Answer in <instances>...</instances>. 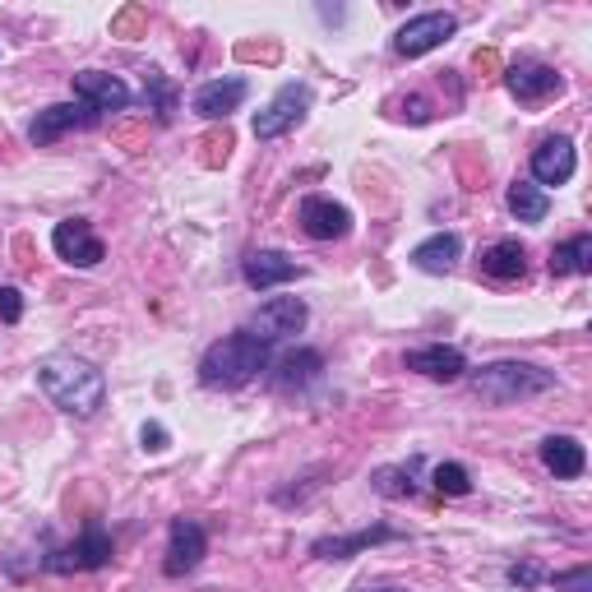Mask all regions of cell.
I'll return each instance as SVG.
<instances>
[{"label": "cell", "instance_id": "5bb4252c", "mask_svg": "<svg viewBox=\"0 0 592 592\" xmlns=\"http://www.w3.org/2000/svg\"><path fill=\"white\" fill-rule=\"evenodd\" d=\"M75 98L83 107H93V112H116V107L130 102V89H125V79L107 75V70H79L75 75Z\"/></svg>", "mask_w": 592, "mask_h": 592}, {"label": "cell", "instance_id": "8992f818", "mask_svg": "<svg viewBox=\"0 0 592 592\" xmlns=\"http://www.w3.org/2000/svg\"><path fill=\"white\" fill-rule=\"evenodd\" d=\"M454 29H458V19L449 14V10H431V14H416V19H407V24L399 29V37H393V52L399 56H426V52H435V47H445V42L454 37Z\"/></svg>", "mask_w": 592, "mask_h": 592}, {"label": "cell", "instance_id": "4316f807", "mask_svg": "<svg viewBox=\"0 0 592 592\" xmlns=\"http://www.w3.org/2000/svg\"><path fill=\"white\" fill-rule=\"evenodd\" d=\"M19 315H24V297H19L14 288H0V320L19 324Z\"/></svg>", "mask_w": 592, "mask_h": 592}, {"label": "cell", "instance_id": "8fae6325", "mask_svg": "<svg viewBox=\"0 0 592 592\" xmlns=\"http://www.w3.org/2000/svg\"><path fill=\"white\" fill-rule=\"evenodd\" d=\"M246 93H250V83L236 79V75H227V79L200 83V93L190 98V107H194V116H204V121H227L236 107L246 102Z\"/></svg>", "mask_w": 592, "mask_h": 592}, {"label": "cell", "instance_id": "6da1fadb", "mask_svg": "<svg viewBox=\"0 0 592 592\" xmlns=\"http://www.w3.org/2000/svg\"><path fill=\"white\" fill-rule=\"evenodd\" d=\"M37 384L42 393L70 416H98L107 403V380L93 361H83L75 353H56L47 361H37Z\"/></svg>", "mask_w": 592, "mask_h": 592}, {"label": "cell", "instance_id": "44dd1931", "mask_svg": "<svg viewBox=\"0 0 592 592\" xmlns=\"http://www.w3.org/2000/svg\"><path fill=\"white\" fill-rule=\"evenodd\" d=\"M320 370H324V357L305 347V353H292V357H282V361H278V370H273V389H282V393L305 389L311 380H320Z\"/></svg>", "mask_w": 592, "mask_h": 592}, {"label": "cell", "instance_id": "ac0fdd59", "mask_svg": "<svg viewBox=\"0 0 592 592\" xmlns=\"http://www.w3.org/2000/svg\"><path fill=\"white\" fill-rule=\"evenodd\" d=\"M541 463H546V472H556L560 481H574L588 468V454H583V445L574 440V435H546V440H541Z\"/></svg>", "mask_w": 592, "mask_h": 592}, {"label": "cell", "instance_id": "9a60e30c", "mask_svg": "<svg viewBox=\"0 0 592 592\" xmlns=\"http://www.w3.org/2000/svg\"><path fill=\"white\" fill-rule=\"evenodd\" d=\"M407 370H416V376H426V380H463V370H468V357L458 353V347H445V343H431V347H416V353H407Z\"/></svg>", "mask_w": 592, "mask_h": 592}, {"label": "cell", "instance_id": "5b68a950", "mask_svg": "<svg viewBox=\"0 0 592 592\" xmlns=\"http://www.w3.org/2000/svg\"><path fill=\"white\" fill-rule=\"evenodd\" d=\"M305 320H311V311H305L301 297H273V301H265V305L255 311V320H250L246 334L269 347V343H278V338L301 334Z\"/></svg>", "mask_w": 592, "mask_h": 592}, {"label": "cell", "instance_id": "9c48e42d", "mask_svg": "<svg viewBox=\"0 0 592 592\" xmlns=\"http://www.w3.org/2000/svg\"><path fill=\"white\" fill-rule=\"evenodd\" d=\"M204 551H209V537H204L200 523H194V518H177V523H171V533H167V560H163L167 579L190 574V569L204 560Z\"/></svg>", "mask_w": 592, "mask_h": 592}, {"label": "cell", "instance_id": "d4e9b609", "mask_svg": "<svg viewBox=\"0 0 592 592\" xmlns=\"http://www.w3.org/2000/svg\"><path fill=\"white\" fill-rule=\"evenodd\" d=\"M431 481H435V491H440V495H468L472 491V477H468L463 463H440Z\"/></svg>", "mask_w": 592, "mask_h": 592}, {"label": "cell", "instance_id": "30bf717a", "mask_svg": "<svg viewBox=\"0 0 592 592\" xmlns=\"http://www.w3.org/2000/svg\"><path fill=\"white\" fill-rule=\"evenodd\" d=\"M574 167H579L574 139L551 135L533 148V186H565L569 177H574Z\"/></svg>", "mask_w": 592, "mask_h": 592}, {"label": "cell", "instance_id": "2e32d148", "mask_svg": "<svg viewBox=\"0 0 592 592\" xmlns=\"http://www.w3.org/2000/svg\"><path fill=\"white\" fill-rule=\"evenodd\" d=\"M301 278V265L292 255H282V250H255L246 259V282L255 292H269V288H282V282H292Z\"/></svg>", "mask_w": 592, "mask_h": 592}, {"label": "cell", "instance_id": "e0dca14e", "mask_svg": "<svg viewBox=\"0 0 592 592\" xmlns=\"http://www.w3.org/2000/svg\"><path fill=\"white\" fill-rule=\"evenodd\" d=\"M83 121H93V107H83V102H56V107H47V112H37L29 139L33 144H52V139L65 135V130H75Z\"/></svg>", "mask_w": 592, "mask_h": 592}, {"label": "cell", "instance_id": "ba28073f", "mask_svg": "<svg viewBox=\"0 0 592 592\" xmlns=\"http://www.w3.org/2000/svg\"><path fill=\"white\" fill-rule=\"evenodd\" d=\"M297 217H301V232L315 236V241H343L347 232H353V213H347L338 200H328V194H305Z\"/></svg>", "mask_w": 592, "mask_h": 592}, {"label": "cell", "instance_id": "f1b7e54d", "mask_svg": "<svg viewBox=\"0 0 592 592\" xmlns=\"http://www.w3.org/2000/svg\"><path fill=\"white\" fill-rule=\"evenodd\" d=\"M139 440H144V449H148V454H163V449H167V431H163L158 422H144Z\"/></svg>", "mask_w": 592, "mask_h": 592}, {"label": "cell", "instance_id": "7a4b0ae2", "mask_svg": "<svg viewBox=\"0 0 592 592\" xmlns=\"http://www.w3.org/2000/svg\"><path fill=\"white\" fill-rule=\"evenodd\" d=\"M259 370H269V347L250 334H227L204 353L200 380L209 389H241V384H250Z\"/></svg>", "mask_w": 592, "mask_h": 592}, {"label": "cell", "instance_id": "484cf974", "mask_svg": "<svg viewBox=\"0 0 592 592\" xmlns=\"http://www.w3.org/2000/svg\"><path fill=\"white\" fill-rule=\"evenodd\" d=\"M556 588H560V592H592V569H588V565L565 569V574H556Z\"/></svg>", "mask_w": 592, "mask_h": 592}, {"label": "cell", "instance_id": "7402d4cb", "mask_svg": "<svg viewBox=\"0 0 592 592\" xmlns=\"http://www.w3.org/2000/svg\"><path fill=\"white\" fill-rule=\"evenodd\" d=\"M389 537H393V528H361V533H353V537H320L311 551H315L320 560H347V556H357V551H366V546L389 541Z\"/></svg>", "mask_w": 592, "mask_h": 592}, {"label": "cell", "instance_id": "f546056e", "mask_svg": "<svg viewBox=\"0 0 592 592\" xmlns=\"http://www.w3.org/2000/svg\"><path fill=\"white\" fill-rule=\"evenodd\" d=\"M403 116H407V121H431V107H426L422 98H407V102H403Z\"/></svg>", "mask_w": 592, "mask_h": 592}, {"label": "cell", "instance_id": "603a6c76", "mask_svg": "<svg viewBox=\"0 0 592 592\" xmlns=\"http://www.w3.org/2000/svg\"><path fill=\"white\" fill-rule=\"evenodd\" d=\"M592 269V236L579 232L574 241H565V246L551 250V273L556 278H569V273H588Z\"/></svg>", "mask_w": 592, "mask_h": 592}, {"label": "cell", "instance_id": "d6986e66", "mask_svg": "<svg viewBox=\"0 0 592 592\" xmlns=\"http://www.w3.org/2000/svg\"><path fill=\"white\" fill-rule=\"evenodd\" d=\"M481 273L495 282H518L528 273V250H523L518 241H495V246L481 250Z\"/></svg>", "mask_w": 592, "mask_h": 592}, {"label": "cell", "instance_id": "3957f363", "mask_svg": "<svg viewBox=\"0 0 592 592\" xmlns=\"http://www.w3.org/2000/svg\"><path fill=\"white\" fill-rule=\"evenodd\" d=\"M556 389V370H541L533 361H491L472 376V393L481 403H523L537 399V393Z\"/></svg>", "mask_w": 592, "mask_h": 592}, {"label": "cell", "instance_id": "cb8c5ba5", "mask_svg": "<svg viewBox=\"0 0 592 592\" xmlns=\"http://www.w3.org/2000/svg\"><path fill=\"white\" fill-rule=\"evenodd\" d=\"M510 213L518 223H541L546 213H551V200H546V190L533 186V181H514L510 186Z\"/></svg>", "mask_w": 592, "mask_h": 592}, {"label": "cell", "instance_id": "7c38bea8", "mask_svg": "<svg viewBox=\"0 0 592 592\" xmlns=\"http://www.w3.org/2000/svg\"><path fill=\"white\" fill-rule=\"evenodd\" d=\"M107 560H112V537L102 533V523H89L83 537L75 546H65V551H56L47 565L60 569V574H70V569H102Z\"/></svg>", "mask_w": 592, "mask_h": 592}, {"label": "cell", "instance_id": "52a82bcc", "mask_svg": "<svg viewBox=\"0 0 592 592\" xmlns=\"http://www.w3.org/2000/svg\"><path fill=\"white\" fill-rule=\"evenodd\" d=\"M52 246H56V255L65 259V265H75V269H93V265H102V255H107L102 236L93 232V223H83V217H65V223H56Z\"/></svg>", "mask_w": 592, "mask_h": 592}, {"label": "cell", "instance_id": "ffe728a7", "mask_svg": "<svg viewBox=\"0 0 592 592\" xmlns=\"http://www.w3.org/2000/svg\"><path fill=\"white\" fill-rule=\"evenodd\" d=\"M458 250H463V241H458L454 232H435L431 241H422V246L412 250V265L422 273H449Z\"/></svg>", "mask_w": 592, "mask_h": 592}, {"label": "cell", "instance_id": "4dcf8cb0", "mask_svg": "<svg viewBox=\"0 0 592 592\" xmlns=\"http://www.w3.org/2000/svg\"><path fill=\"white\" fill-rule=\"evenodd\" d=\"M366 592H407V588H366Z\"/></svg>", "mask_w": 592, "mask_h": 592}, {"label": "cell", "instance_id": "4fadbf2b", "mask_svg": "<svg viewBox=\"0 0 592 592\" xmlns=\"http://www.w3.org/2000/svg\"><path fill=\"white\" fill-rule=\"evenodd\" d=\"M504 83H510V93H514L518 102H541V98H551V93L565 89L560 75L551 70V65H541V60H518V65H510V70H504Z\"/></svg>", "mask_w": 592, "mask_h": 592}, {"label": "cell", "instance_id": "83f0119b", "mask_svg": "<svg viewBox=\"0 0 592 592\" xmlns=\"http://www.w3.org/2000/svg\"><path fill=\"white\" fill-rule=\"evenodd\" d=\"M510 583H514L518 592H528V588L541 583V569H537V565H514V569H510Z\"/></svg>", "mask_w": 592, "mask_h": 592}, {"label": "cell", "instance_id": "277c9868", "mask_svg": "<svg viewBox=\"0 0 592 592\" xmlns=\"http://www.w3.org/2000/svg\"><path fill=\"white\" fill-rule=\"evenodd\" d=\"M305 112H311V89H305V83H297V79L282 83L265 112H255V139H259V144L282 139L288 130H297V125L305 121Z\"/></svg>", "mask_w": 592, "mask_h": 592}]
</instances>
